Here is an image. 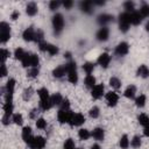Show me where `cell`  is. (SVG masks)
<instances>
[{
  "instance_id": "6da1fadb",
  "label": "cell",
  "mask_w": 149,
  "mask_h": 149,
  "mask_svg": "<svg viewBox=\"0 0 149 149\" xmlns=\"http://www.w3.org/2000/svg\"><path fill=\"white\" fill-rule=\"evenodd\" d=\"M66 76H68V80L76 85L78 83V72H77V64L74 61H69L66 64Z\"/></svg>"
},
{
  "instance_id": "7a4b0ae2",
  "label": "cell",
  "mask_w": 149,
  "mask_h": 149,
  "mask_svg": "<svg viewBox=\"0 0 149 149\" xmlns=\"http://www.w3.org/2000/svg\"><path fill=\"white\" fill-rule=\"evenodd\" d=\"M51 23H52V28H54V33L56 35H59L63 29H64V24H65V21H64V17L61 13H56L54 16H52V20H51Z\"/></svg>"
},
{
  "instance_id": "3957f363",
  "label": "cell",
  "mask_w": 149,
  "mask_h": 149,
  "mask_svg": "<svg viewBox=\"0 0 149 149\" xmlns=\"http://www.w3.org/2000/svg\"><path fill=\"white\" fill-rule=\"evenodd\" d=\"M118 22H119V29L122 33H127L130 27V19H129V13H120L118 16Z\"/></svg>"
},
{
  "instance_id": "277c9868",
  "label": "cell",
  "mask_w": 149,
  "mask_h": 149,
  "mask_svg": "<svg viewBox=\"0 0 149 149\" xmlns=\"http://www.w3.org/2000/svg\"><path fill=\"white\" fill-rule=\"evenodd\" d=\"M10 38V27L7 22H0V41L2 44L8 42Z\"/></svg>"
},
{
  "instance_id": "5b68a950",
  "label": "cell",
  "mask_w": 149,
  "mask_h": 149,
  "mask_svg": "<svg viewBox=\"0 0 149 149\" xmlns=\"http://www.w3.org/2000/svg\"><path fill=\"white\" fill-rule=\"evenodd\" d=\"M38 49H40L41 51H43V52H48L50 56H55V55H57L58 51H59L58 47H56L55 44L48 43V42H45V41L38 43Z\"/></svg>"
},
{
  "instance_id": "8992f818",
  "label": "cell",
  "mask_w": 149,
  "mask_h": 149,
  "mask_svg": "<svg viewBox=\"0 0 149 149\" xmlns=\"http://www.w3.org/2000/svg\"><path fill=\"white\" fill-rule=\"evenodd\" d=\"M73 112L71 109L69 111H64V109H59L58 113H57V120L59 123L64 125V123H70V120H71V116H72Z\"/></svg>"
},
{
  "instance_id": "52a82bcc",
  "label": "cell",
  "mask_w": 149,
  "mask_h": 149,
  "mask_svg": "<svg viewBox=\"0 0 149 149\" xmlns=\"http://www.w3.org/2000/svg\"><path fill=\"white\" fill-rule=\"evenodd\" d=\"M47 144V140L43 136H34L31 142L28 144L30 149H44Z\"/></svg>"
},
{
  "instance_id": "ba28073f",
  "label": "cell",
  "mask_w": 149,
  "mask_h": 149,
  "mask_svg": "<svg viewBox=\"0 0 149 149\" xmlns=\"http://www.w3.org/2000/svg\"><path fill=\"white\" fill-rule=\"evenodd\" d=\"M105 98H106V102H107V105H108L109 107L116 106V104H118V101H119V94H118L116 92H114V91L107 92L106 95H105Z\"/></svg>"
},
{
  "instance_id": "9c48e42d",
  "label": "cell",
  "mask_w": 149,
  "mask_h": 149,
  "mask_svg": "<svg viewBox=\"0 0 149 149\" xmlns=\"http://www.w3.org/2000/svg\"><path fill=\"white\" fill-rule=\"evenodd\" d=\"M35 34H36V29L30 26L28 28H26L22 33V38L26 41V42H31V41H35Z\"/></svg>"
},
{
  "instance_id": "30bf717a",
  "label": "cell",
  "mask_w": 149,
  "mask_h": 149,
  "mask_svg": "<svg viewBox=\"0 0 149 149\" xmlns=\"http://www.w3.org/2000/svg\"><path fill=\"white\" fill-rule=\"evenodd\" d=\"M105 93V86L102 84H97L92 90H91V95L94 100L100 99Z\"/></svg>"
},
{
  "instance_id": "8fae6325",
  "label": "cell",
  "mask_w": 149,
  "mask_h": 149,
  "mask_svg": "<svg viewBox=\"0 0 149 149\" xmlns=\"http://www.w3.org/2000/svg\"><path fill=\"white\" fill-rule=\"evenodd\" d=\"M85 122V116L84 114L81 113H73L72 116H71V120H70V123L72 127H78V126H81L83 123Z\"/></svg>"
},
{
  "instance_id": "7c38bea8",
  "label": "cell",
  "mask_w": 149,
  "mask_h": 149,
  "mask_svg": "<svg viewBox=\"0 0 149 149\" xmlns=\"http://www.w3.org/2000/svg\"><path fill=\"white\" fill-rule=\"evenodd\" d=\"M111 59H112V58H111L109 54H107V52H102V54L99 55V57H98V59H97V63H98L101 68L107 69L108 65H109V63H111Z\"/></svg>"
},
{
  "instance_id": "4fadbf2b",
  "label": "cell",
  "mask_w": 149,
  "mask_h": 149,
  "mask_svg": "<svg viewBox=\"0 0 149 149\" xmlns=\"http://www.w3.org/2000/svg\"><path fill=\"white\" fill-rule=\"evenodd\" d=\"M97 21L99 24H101V27H106L107 23L109 22H113L114 21V16L111 15V14H107V13H102L100 15H98L97 17Z\"/></svg>"
},
{
  "instance_id": "5bb4252c",
  "label": "cell",
  "mask_w": 149,
  "mask_h": 149,
  "mask_svg": "<svg viewBox=\"0 0 149 149\" xmlns=\"http://www.w3.org/2000/svg\"><path fill=\"white\" fill-rule=\"evenodd\" d=\"M95 37H97V40L100 41V42L107 41L108 37H109V29H108V27H101V28L97 31Z\"/></svg>"
},
{
  "instance_id": "9a60e30c",
  "label": "cell",
  "mask_w": 149,
  "mask_h": 149,
  "mask_svg": "<svg viewBox=\"0 0 149 149\" xmlns=\"http://www.w3.org/2000/svg\"><path fill=\"white\" fill-rule=\"evenodd\" d=\"M129 51V44L127 42H120L116 47H115V54L118 56H126Z\"/></svg>"
},
{
  "instance_id": "2e32d148",
  "label": "cell",
  "mask_w": 149,
  "mask_h": 149,
  "mask_svg": "<svg viewBox=\"0 0 149 149\" xmlns=\"http://www.w3.org/2000/svg\"><path fill=\"white\" fill-rule=\"evenodd\" d=\"M22 140H23V142L28 146L30 142H31V140L34 139V135H33V130H31V128L29 127V126H27V127H23V129H22Z\"/></svg>"
},
{
  "instance_id": "e0dca14e",
  "label": "cell",
  "mask_w": 149,
  "mask_h": 149,
  "mask_svg": "<svg viewBox=\"0 0 149 149\" xmlns=\"http://www.w3.org/2000/svg\"><path fill=\"white\" fill-rule=\"evenodd\" d=\"M93 7H94V3H93V1H81L80 3H79V8H80V10L83 12V13H85V14H92L93 13Z\"/></svg>"
},
{
  "instance_id": "ac0fdd59",
  "label": "cell",
  "mask_w": 149,
  "mask_h": 149,
  "mask_svg": "<svg viewBox=\"0 0 149 149\" xmlns=\"http://www.w3.org/2000/svg\"><path fill=\"white\" fill-rule=\"evenodd\" d=\"M129 19H130V23L134 24V26H139L142 20H143V16L140 14L139 10H134L133 13H129Z\"/></svg>"
},
{
  "instance_id": "d6986e66",
  "label": "cell",
  "mask_w": 149,
  "mask_h": 149,
  "mask_svg": "<svg viewBox=\"0 0 149 149\" xmlns=\"http://www.w3.org/2000/svg\"><path fill=\"white\" fill-rule=\"evenodd\" d=\"M66 74V65H58L57 68H55L52 70V76L55 78H62Z\"/></svg>"
},
{
  "instance_id": "ffe728a7",
  "label": "cell",
  "mask_w": 149,
  "mask_h": 149,
  "mask_svg": "<svg viewBox=\"0 0 149 149\" xmlns=\"http://www.w3.org/2000/svg\"><path fill=\"white\" fill-rule=\"evenodd\" d=\"M91 136L97 141H102L105 137V130L100 127H97L91 132Z\"/></svg>"
},
{
  "instance_id": "44dd1931",
  "label": "cell",
  "mask_w": 149,
  "mask_h": 149,
  "mask_svg": "<svg viewBox=\"0 0 149 149\" xmlns=\"http://www.w3.org/2000/svg\"><path fill=\"white\" fill-rule=\"evenodd\" d=\"M37 10H38V7H37V5H36V2H28L27 3V6H26V13H27V15H29V16H34V15H36L37 14Z\"/></svg>"
},
{
  "instance_id": "7402d4cb",
  "label": "cell",
  "mask_w": 149,
  "mask_h": 149,
  "mask_svg": "<svg viewBox=\"0 0 149 149\" xmlns=\"http://www.w3.org/2000/svg\"><path fill=\"white\" fill-rule=\"evenodd\" d=\"M136 74L141 78H148L149 77V68L146 64H141L136 70Z\"/></svg>"
},
{
  "instance_id": "603a6c76",
  "label": "cell",
  "mask_w": 149,
  "mask_h": 149,
  "mask_svg": "<svg viewBox=\"0 0 149 149\" xmlns=\"http://www.w3.org/2000/svg\"><path fill=\"white\" fill-rule=\"evenodd\" d=\"M136 94V86L135 85H128L123 92V95L128 99H134Z\"/></svg>"
},
{
  "instance_id": "cb8c5ba5",
  "label": "cell",
  "mask_w": 149,
  "mask_h": 149,
  "mask_svg": "<svg viewBox=\"0 0 149 149\" xmlns=\"http://www.w3.org/2000/svg\"><path fill=\"white\" fill-rule=\"evenodd\" d=\"M84 84L87 88H93L95 85H97V80H95V77L92 76V74H86L85 79H84Z\"/></svg>"
},
{
  "instance_id": "d4e9b609",
  "label": "cell",
  "mask_w": 149,
  "mask_h": 149,
  "mask_svg": "<svg viewBox=\"0 0 149 149\" xmlns=\"http://www.w3.org/2000/svg\"><path fill=\"white\" fill-rule=\"evenodd\" d=\"M63 97H62V94L61 93H55V94H52L51 97H50V100H51V104H52V106H61V104H62V101H63Z\"/></svg>"
},
{
  "instance_id": "484cf974",
  "label": "cell",
  "mask_w": 149,
  "mask_h": 149,
  "mask_svg": "<svg viewBox=\"0 0 149 149\" xmlns=\"http://www.w3.org/2000/svg\"><path fill=\"white\" fill-rule=\"evenodd\" d=\"M146 102H147V97H146V94H140L139 97L135 98V105H136V107H139V108L144 107V106H146Z\"/></svg>"
},
{
  "instance_id": "4316f807",
  "label": "cell",
  "mask_w": 149,
  "mask_h": 149,
  "mask_svg": "<svg viewBox=\"0 0 149 149\" xmlns=\"http://www.w3.org/2000/svg\"><path fill=\"white\" fill-rule=\"evenodd\" d=\"M78 136H79L80 140L86 141V140H88L91 137V132L88 129H86V128H80L78 130Z\"/></svg>"
},
{
  "instance_id": "83f0119b",
  "label": "cell",
  "mask_w": 149,
  "mask_h": 149,
  "mask_svg": "<svg viewBox=\"0 0 149 149\" xmlns=\"http://www.w3.org/2000/svg\"><path fill=\"white\" fill-rule=\"evenodd\" d=\"M119 146H120L121 149H128V148H129L130 141H129V139H128V136H127L126 134L121 136V139H120V141H119Z\"/></svg>"
},
{
  "instance_id": "f1b7e54d",
  "label": "cell",
  "mask_w": 149,
  "mask_h": 149,
  "mask_svg": "<svg viewBox=\"0 0 149 149\" xmlns=\"http://www.w3.org/2000/svg\"><path fill=\"white\" fill-rule=\"evenodd\" d=\"M37 95L40 97V100H45V99H49V98H50L49 91H48L45 87L38 88V90H37Z\"/></svg>"
},
{
  "instance_id": "f546056e",
  "label": "cell",
  "mask_w": 149,
  "mask_h": 149,
  "mask_svg": "<svg viewBox=\"0 0 149 149\" xmlns=\"http://www.w3.org/2000/svg\"><path fill=\"white\" fill-rule=\"evenodd\" d=\"M51 97V95H50ZM52 107V104H51V100H50V98L49 99H45V100H40V108L42 109V111H48V109H50Z\"/></svg>"
},
{
  "instance_id": "4dcf8cb0",
  "label": "cell",
  "mask_w": 149,
  "mask_h": 149,
  "mask_svg": "<svg viewBox=\"0 0 149 149\" xmlns=\"http://www.w3.org/2000/svg\"><path fill=\"white\" fill-rule=\"evenodd\" d=\"M137 121L142 126V127H146V126H149V116L144 113H141L139 116H137Z\"/></svg>"
},
{
  "instance_id": "1f68e13d",
  "label": "cell",
  "mask_w": 149,
  "mask_h": 149,
  "mask_svg": "<svg viewBox=\"0 0 149 149\" xmlns=\"http://www.w3.org/2000/svg\"><path fill=\"white\" fill-rule=\"evenodd\" d=\"M94 63H92V62H85L84 64H83V70L86 72V74H91L92 72H93V70H94Z\"/></svg>"
},
{
  "instance_id": "d6a6232c",
  "label": "cell",
  "mask_w": 149,
  "mask_h": 149,
  "mask_svg": "<svg viewBox=\"0 0 149 149\" xmlns=\"http://www.w3.org/2000/svg\"><path fill=\"white\" fill-rule=\"evenodd\" d=\"M109 85L114 90H118L121 87V80L118 77H112V78H109Z\"/></svg>"
},
{
  "instance_id": "836d02e7",
  "label": "cell",
  "mask_w": 149,
  "mask_h": 149,
  "mask_svg": "<svg viewBox=\"0 0 149 149\" xmlns=\"http://www.w3.org/2000/svg\"><path fill=\"white\" fill-rule=\"evenodd\" d=\"M141 144H142L141 137H140V136H137V135H135V136L130 140V147H132V148H134V149L140 148V147H141Z\"/></svg>"
},
{
  "instance_id": "e575fe53",
  "label": "cell",
  "mask_w": 149,
  "mask_h": 149,
  "mask_svg": "<svg viewBox=\"0 0 149 149\" xmlns=\"http://www.w3.org/2000/svg\"><path fill=\"white\" fill-rule=\"evenodd\" d=\"M139 12H140V14L143 16V19H144V17H148V16H149V3L143 2V3L141 5Z\"/></svg>"
},
{
  "instance_id": "d590c367",
  "label": "cell",
  "mask_w": 149,
  "mask_h": 149,
  "mask_svg": "<svg viewBox=\"0 0 149 149\" xmlns=\"http://www.w3.org/2000/svg\"><path fill=\"white\" fill-rule=\"evenodd\" d=\"M123 9H125L126 13H133V12L135 10V5H134V2L130 1V0L123 2Z\"/></svg>"
},
{
  "instance_id": "8d00e7d4",
  "label": "cell",
  "mask_w": 149,
  "mask_h": 149,
  "mask_svg": "<svg viewBox=\"0 0 149 149\" xmlns=\"http://www.w3.org/2000/svg\"><path fill=\"white\" fill-rule=\"evenodd\" d=\"M12 121H13L15 125L21 126V125L23 123V116H22V114H20V113H14L13 116H12Z\"/></svg>"
},
{
  "instance_id": "74e56055",
  "label": "cell",
  "mask_w": 149,
  "mask_h": 149,
  "mask_svg": "<svg viewBox=\"0 0 149 149\" xmlns=\"http://www.w3.org/2000/svg\"><path fill=\"white\" fill-rule=\"evenodd\" d=\"M30 56H31V52H26L24 57L21 61V64L23 68H30Z\"/></svg>"
},
{
  "instance_id": "f35d334b",
  "label": "cell",
  "mask_w": 149,
  "mask_h": 149,
  "mask_svg": "<svg viewBox=\"0 0 149 149\" xmlns=\"http://www.w3.org/2000/svg\"><path fill=\"white\" fill-rule=\"evenodd\" d=\"M24 55H26V51H24L22 48H16L15 51H14V57H15V59L22 61V58L24 57Z\"/></svg>"
},
{
  "instance_id": "ab89813d",
  "label": "cell",
  "mask_w": 149,
  "mask_h": 149,
  "mask_svg": "<svg viewBox=\"0 0 149 149\" xmlns=\"http://www.w3.org/2000/svg\"><path fill=\"white\" fill-rule=\"evenodd\" d=\"M40 64V58L36 54H31L30 56V68H38Z\"/></svg>"
},
{
  "instance_id": "60d3db41",
  "label": "cell",
  "mask_w": 149,
  "mask_h": 149,
  "mask_svg": "<svg viewBox=\"0 0 149 149\" xmlns=\"http://www.w3.org/2000/svg\"><path fill=\"white\" fill-rule=\"evenodd\" d=\"M40 73V69L38 68H29L27 71V76L29 78H36Z\"/></svg>"
},
{
  "instance_id": "b9f144b4",
  "label": "cell",
  "mask_w": 149,
  "mask_h": 149,
  "mask_svg": "<svg viewBox=\"0 0 149 149\" xmlns=\"http://www.w3.org/2000/svg\"><path fill=\"white\" fill-rule=\"evenodd\" d=\"M44 41V33L41 29H36V34H35V42L41 43Z\"/></svg>"
},
{
  "instance_id": "7bdbcfd3",
  "label": "cell",
  "mask_w": 149,
  "mask_h": 149,
  "mask_svg": "<svg viewBox=\"0 0 149 149\" xmlns=\"http://www.w3.org/2000/svg\"><path fill=\"white\" fill-rule=\"evenodd\" d=\"M88 114H90V116H91L92 119H97V118L100 115V109H99V107H97V106H93V107L90 109Z\"/></svg>"
},
{
  "instance_id": "ee69618b",
  "label": "cell",
  "mask_w": 149,
  "mask_h": 149,
  "mask_svg": "<svg viewBox=\"0 0 149 149\" xmlns=\"http://www.w3.org/2000/svg\"><path fill=\"white\" fill-rule=\"evenodd\" d=\"M35 125H36V128H38V129H45L47 128V121L43 118L36 119V123Z\"/></svg>"
},
{
  "instance_id": "f6af8a7d",
  "label": "cell",
  "mask_w": 149,
  "mask_h": 149,
  "mask_svg": "<svg viewBox=\"0 0 149 149\" xmlns=\"http://www.w3.org/2000/svg\"><path fill=\"white\" fill-rule=\"evenodd\" d=\"M63 149H76L74 141L72 139H66L64 144H63Z\"/></svg>"
},
{
  "instance_id": "bcb514c9",
  "label": "cell",
  "mask_w": 149,
  "mask_h": 149,
  "mask_svg": "<svg viewBox=\"0 0 149 149\" xmlns=\"http://www.w3.org/2000/svg\"><path fill=\"white\" fill-rule=\"evenodd\" d=\"M61 5H62V2L56 1V0H52V1L49 2V8H50V10H56V9L59 8Z\"/></svg>"
},
{
  "instance_id": "7dc6e473",
  "label": "cell",
  "mask_w": 149,
  "mask_h": 149,
  "mask_svg": "<svg viewBox=\"0 0 149 149\" xmlns=\"http://www.w3.org/2000/svg\"><path fill=\"white\" fill-rule=\"evenodd\" d=\"M31 94H33V90H31V87H28V88H26V90L23 91L22 97H23L24 100H28V99H30Z\"/></svg>"
},
{
  "instance_id": "c3c4849f",
  "label": "cell",
  "mask_w": 149,
  "mask_h": 149,
  "mask_svg": "<svg viewBox=\"0 0 149 149\" xmlns=\"http://www.w3.org/2000/svg\"><path fill=\"white\" fill-rule=\"evenodd\" d=\"M61 109H64V111H69L70 109V101H69V99H63V101H62V104H61Z\"/></svg>"
},
{
  "instance_id": "681fc988",
  "label": "cell",
  "mask_w": 149,
  "mask_h": 149,
  "mask_svg": "<svg viewBox=\"0 0 149 149\" xmlns=\"http://www.w3.org/2000/svg\"><path fill=\"white\" fill-rule=\"evenodd\" d=\"M1 58H2V63H5L6 62V59L10 56V52H9V50H7V49H5V48H2L1 49Z\"/></svg>"
},
{
  "instance_id": "f907efd6",
  "label": "cell",
  "mask_w": 149,
  "mask_h": 149,
  "mask_svg": "<svg viewBox=\"0 0 149 149\" xmlns=\"http://www.w3.org/2000/svg\"><path fill=\"white\" fill-rule=\"evenodd\" d=\"M62 5H63V7H64L65 9H71L72 6H73V1H71V0H65V1L62 2Z\"/></svg>"
},
{
  "instance_id": "816d5d0a",
  "label": "cell",
  "mask_w": 149,
  "mask_h": 149,
  "mask_svg": "<svg viewBox=\"0 0 149 149\" xmlns=\"http://www.w3.org/2000/svg\"><path fill=\"white\" fill-rule=\"evenodd\" d=\"M0 74H1V77H6L7 76V66H6L5 63L1 64V72H0Z\"/></svg>"
},
{
  "instance_id": "f5cc1de1",
  "label": "cell",
  "mask_w": 149,
  "mask_h": 149,
  "mask_svg": "<svg viewBox=\"0 0 149 149\" xmlns=\"http://www.w3.org/2000/svg\"><path fill=\"white\" fill-rule=\"evenodd\" d=\"M19 16H20V13H19V12H17V10H14V12H13V13H12V15H10V19H12V20H14V21H15V20H16V19H17V17H19Z\"/></svg>"
},
{
  "instance_id": "db71d44e",
  "label": "cell",
  "mask_w": 149,
  "mask_h": 149,
  "mask_svg": "<svg viewBox=\"0 0 149 149\" xmlns=\"http://www.w3.org/2000/svg\"><path fill=\"white\" fill-rule=\"evenodd\" d=\"M143 134H144V136L149 137V126H146V127H143Z\"/></svg>"
},
{
  "instance_id": "11a10c76",
  "label": "cell",
  "mask_w": 149,
  "mask_h": 149,
  "mask_svg": "<svg viewBox=\"0 0 149 149\" xmlns=\"http://www.w3.org/2000/svg\"><path fill=\"white\" fill-rule=\"evenodd\" d=\"M93 3H94V6H95V5H97V6H102V5H105V1L95 0V1H93Z\"/></svg>"
},
{
  "instance_id": "9f6ffc18",
  "label": "cell",
  "mask_w": 149,
  "mask_h": 149,
  "mask_svg": "<svg viewBox=\"0 0 149 149\" xmlns=\"http://www.w3.org/2000/svg\"><path fill=\"white\" fill-rule=\"evenodd\" d=\"M91 149H101V147H100L99 144H97V143H94L93 146H91Z\"/></svg>"
},
{
  "instance_id": "6f0895ef",
  "label": "cell",
  "mask_w": 149,
  "mask_h": 149,
  "mask_svg": "<svg viewBox=\"0 0 149 149\" xmlns=\"http://www.w3.org/2000/svg\"><path fill=\"white\" fill-rule=\"evenodd\" d=\"M144 28H146V30H147V31L149 33V21H148V22L146 23V27H144Z\"/></svg>"
},
{
  "instance_id": "680465c9",
  "label": "cell",
  "mask_w": 149,
  "mask_h": 149,
  "mask_svg": "<svg viewBox=\"0 0 149 149\" xmlns=\"http://www.w3.org/2000/svg\"><path fill=\"white\" fill-rule=\"evenodd\" d=\"M64 56H65L66 58H70V57H71V54H70V52H66V54H65Z\"/></svg>"
},
{
  "instance_id": "91938a15",
  "label": "cell",
  "mask_w": 149,
  "mask_h": 149,
  "mask_svg": "<svg viewBox=\"0 0 149 149\" xmlns=\"http://www.w3.org/2000/svg\"><path fill=\"white\" fill-rule=\"evenodd\" d=\"M76 149H81V148H76Z\"/></svg>"
}]
</instances>
